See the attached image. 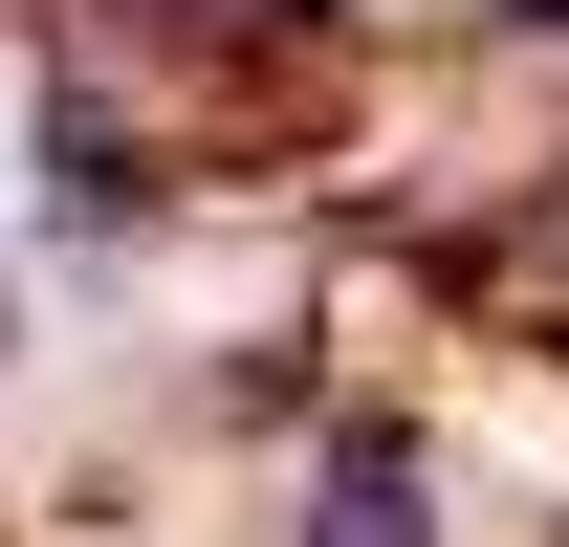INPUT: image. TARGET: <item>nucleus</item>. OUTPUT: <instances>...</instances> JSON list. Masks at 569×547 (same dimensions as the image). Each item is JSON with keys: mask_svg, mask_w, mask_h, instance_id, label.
I'll return each mask as SVG.
<instances>
[{"mask_svg": "<svg viewBox=\"0 0 569 547\" xmlns=\"http://www.w3.org/2000/svg\"><path fill=\"white\" fill-rule=\"evenodd\" d=\"M329 547H417V460H395V438L329 460Z\"/></svg>", "mask_w": 569, "mask_h": 547, "instance_id": "1", "label": "nucleus"}]
</instances>
